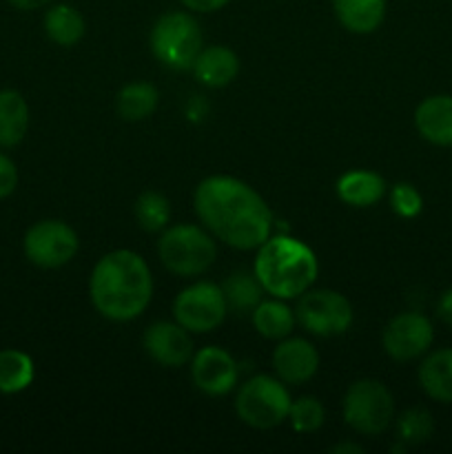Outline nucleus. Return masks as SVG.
I'll return each instance as SVG.
<instances>
[{
  "mask_svg": "<svg viewBox=\"0 0 452 454\" xmlns=\"http://www.w3.org/2000/svg\"><path fill=\"white\" fill-rule=\"evenodd\" d=\"M193 207L204 229L238 251L260 248L270 238L269 204L253 186L230 176H211L195 189Z\"/></svg>",
  "mask_w": 452,
  "mask_h": 454,
  "instance_id": "nucleus-1",
  "label": "nucleus"
},
{
  "mask_svg": "<svg viewBox=\"0 0 452 454\" xmlns=\"http://www.w3.org/2000/svg\"><path fill=\"white\" fill-rule=\"evenodd\" d=\"M89 295L97 313L111 322L140 317L153 297V278L144 257L129 248L106 253L93 266Z\"/></svg>",
  "mask_w": 452,
  "mask_h": 454,
  "instance_id": "nucleus-2",
  "label": "nucleus"
},
{
  "mask_svg": "<svg viewBox=\"0 0 452 454\" xmlns=\"http://www.w3.org/2000/svg\"><path fill=\"white\" fill-rule=\"evenodd\" d=\"M253 273L260 279L264 293L277 300H297L313 288L317 279V255L300 239L277 235L257 248Z\"/></svg>",
  "mask_w": 452,
  "mask_h": 454,
  "instance_id": "nucleus-3",
  "label": "nucleus"
},
{
  "mask_svg": "<svg viewBox=\"0 0 452 454\" xmlns=\"http://www.w3.org/2000/svg\"><path fill=\"white\" fill-rule=\"evenodd\" d=\"M217 255L213 235L195 224L167 226L158 239V257L164 269L180 278H198L213 266Z\"/></svg>",
  "mask_w": 452,
  "mask_h": 454,
  "instance_id": "nucleus-4",
  "label": "nucleus"
},
{
  "mask_svg": "<svg viewBox=\"0 0 452 454\" xmlns=\"http://www.w3.org/2000/svg\"><path fill=\"white\" fill-rule=\"evenodd\" d=\"M151 53L164 67L189 71L202 51L204 38L199 22L189 12H167L155 20L149 35Z\"/></svg>",
  "mask_w": 452,
  "mask_h": 454,
  "instance_id": "nucleus-5",
  "label": "nucleus"
},
{
  "mask_svg": "<svg viewBox=\"0 0 452 454\" xmlns=\"http://www.w3.org/2000/svg\"><path fill=\"white\" fill-rule=\"evenodd\" d=\"M291 403V395L279 377L255 375L238 390L235 412L251 428L270 430L288 421Z\"/></svg>",
  "mask_w": 452,
  "mask_h": 454,
  "instance_id": "nucleus-6",
  "label": "nucleus"
},
{
  "mask_svg": "<svg viewBox=\"0 0 452 454\" xmlns=\"http://www.w3.org/2000/svg\"><path fill=\"white\" fill-rule=\"evenodd\" d=\"M394 417V399L377 380H359L346 390L344 419L355 433L377 437Z\"/></svg>",
  "mask_w": 452,
  "mask_h": 454,
  "instance_id": "nucleus-7",
  "label": "nucleus"
},
{
  "mask_svg": "<svg viewBox=\"0 0 452 454\" xmlns=\"http://www.w3.org/2000/svg\"><path fill=\"white\" fill-rule=\"evenodd\" d=\"M295 319L315 337H339L353 324V306L341 293L328 288H308L300 295Z\"/></svg>",
  "mask_w": 452,
  "mask_h": 454,
  "instance_id": "nucleus-8",
  "label": "nucleus"
},
{
  "mask_svg": "<svg viewBox=\"0 0 452 454\" xmlns=\"http://www.w3.org/2000/svg\"><path fill=\"white\" fill-rule=\"evenodd\" d=\"M229 306L222 286L213 282H195L173 301V317L189 333H211L224 324Z\"/></svg>",
  "mask_w": 452,
  "mask_h": 454,
  "instance_id": "nucleus-9",
  "label": "nucleus"
},
{
  "mask_svg": "<svg viewBox=\"0 0 452 454\" xmlns=\"http://www.w3.org/2000/svg\"><path fill=\"white\" fill-rule=\"evenodd\" d=\"M22 247L31 264L40 269H60L78 253V235L66 222L43 220L27 231Z\"/></svg>",
  "mask_w": 452,
  "mask_h": 454,
  "instance_id": "nucleus-10",
  "label": "nucleus"
},
{
  "mask_svg": "<svg viewBox=\"0 0 452 454\" xmlns=\"http://www.w3.org/2000/svg\"><path fill=\"white\" fill-rule=\"evenodd\" d=\"M434 341V328L421 313H399L388 322L381 335L386 355L394 362H412L430 350Z\"/></svg>",
  "mask_w": 452,
  "mask_h": 454,
  "instance_id": "nucleus-11",
  "label": "nucleus"
},
{
  "mask_svg": "<svg viewBox=\"0 0 452 454\" xmlns=\"http://www.w3.org/2000/svg\"><path fill=\"white\" fill-rule=\"evenodd\" d=\"M191 380L204 395L222 397L238 386V364L220 346H207L191 359Z\"/></svg>",
  "mask_w": 452,
  "mask_h": 454,
  "instance_id": "nucleus-12",
  "label": "nucleus"
},
{
  "mask_svg": "<svg viewBox=\"0 0 452 454\" xmlns=\"http://www.w3.org/2000/svg\"><path fill=\"white\" fill-rule=\"evenodd\" d=\"M146 355L164 368H180L193 359L195 348L191 333L177 322L151 324L142 337Z\"/></svg>",
  "mask_w": 452,
  "mask_h": 454,
  "instance_id": "nucleus-13",
  "label": "nucleus"
},
{
  "mask_svg": "<svg viewBox=\"0 0 452 454\" xmlns=\"http://www.w3.org/2000/svg\"><path fill=\"white\" fill-rule=\"evenodd\" d=\"M319 355L310 341L301 337H286L279 340L273 350V371L284 384H306L317 375Z\"/></svg>",
  "mask_w": 452,
  "mask_h": 454,
  "instance_id": "nucleus-14",
  "label": "nucleus"
},
{
  "mask_svg": "<svg viewBox=\"0 0 452 454\" xmlns=\"http://www.w3.org/2000/svg\"><path fill=\"white\" fill-rule=\"evenodd\" d=\"M417 133L437 146H452V96H430L415 109Z\"/></svg>",
  "mask_w": 452,
  "mask_h": 454,
  "instance_id": "nucleus-15",
  "label": "nucleus"
},
{
  "mask_svg": "<svg viewBox=\"0 0 452 454\" xmlns=\"http://www.w3.org/2000/svg\"><path fill=\"white\" fill-rule=\"evenodd\" d=\"M191 71H193L195 80L204 87L222 89L235 80L239 71V60L233 49L213 44V47H202Z\"/></svg>",
  "mask_w": 452,
  "mask_h": 454,
  "instance_id": "nucleus-16",
  "label": "nucleus"
},
{
  "mask_svg": "<svg viewBox=\"0 0 452 454\" xmlns=\"http://www.w3.org/2000/svg\"><path fill=\"white\" fill-rule=\"evenodd\" d=\"M337 195L344 204L355 208H366L379 202L386 195V180L375 171L355 168L337 180Z\"/></svg>",
  "mask_w": 452,
  "mask_h": 454,
  "instance_id": "nucleus-17",
  "label": "nucleus"
},
{
  "mask_svg": "<svg viewBox=\"0 0 452 454\" xmlns=\"http://www.w3.org/2000/svg\"><path fill=\"white\" fill-rule=\"evenodd\" d=\"M332 12L350 34L366 35L381 27L386 18V0H332Z\"/></svg>",
  "mask_w": 452,
  "mask_h": 454,
  "instance_id": "nucleus-18",
  "label": "nucleus"
},
{
  "mask_svg": "<svg viewBox=\"0 0 452 454\" xmlns=\"http://www.w3.org/2000/svg\"><path fill=\"white\" fill-rule=\"evenodd\" d=\"M419 386L434 402L452 403V348L434 350L421 362Z\"/></svg>",
  "mask_w": 452,
  "mask_h": 454,
  "instance_id": "nucleus-19",
  "label": "nucleus"
},
{
  "mask_svg": "<svg viewBox=\"0 0 452 454\" xmlns=\"http://www.w3.org/2000/svg\"><path fill=\"white\" fill-rule=\"evenodd\" d=\"M29 129V106L18 91H0V146L12 149L22 142Z\"/></svg>",
  "mask_w": 452,
  "mask_h": 454,
  "instance_id": "nucleus-20",
  "label": "nucleus"
},
{
  "mask_svg": "<svg viewBox=\"0 0 452 454\" xmlns=\"http://www.w3.org/2000/svg\"><path fill=\"white\" fill-rule=\"evenodd\" d=\"M253 326L266 340H286L295 328V310L288 309L284 300H261L253 310Z\"/></svg>",
  "mask_w": 452,
  "mask_h": 454,
  "instance_id": "nucleus-21",
  "label": "nucleus"
},
{
  "mask_svg": "<svg viewBox=\"0 0 452 454\" xmlns=\"http://www.w3.org/2000/svg\"><path fill=\"white\" fill-rule=\"evenodd\" d=\"M160 93L151 82H129L124 84L115 98V109H118L120 118L127 122H142V120L151 118L158 109Z\"/></svg>",
  "mask_w": 452,
  "mask_h": 454,
  "instance_id": "nucleus-22",
  "label": "nucleus"
},
{
  "mask_svg": "<svg viewBox=\"0 0 452 454\" xmlns=\"http://www.w3.org/2000/svg\"><path fill=\"white\" fill-rule=\"evenodd\" d=\"M44 31L60 47H74L84 38L87 22H84L82 13L71 4H53L44 13Z\"/></svg>",
  "mask_w": 452,
  "mask_h": 454,
  "instance_id": "nucleus-23",
  "label": "nucleus"
},
{
  "mask_svg": "<svg viewBox=\"0 0 452 454\" xmlns=\"http://www.w3.org/2000/svg\"><path fill=\"white\" fill-rule=\"evenodd\" d=\"M222 293L226 297V306L233 313L244 315V313H253L255 306L261 301V288L260 279L255 278V273L248 275L244 270H235L233 275L226 278V282L222 284Z\"/></svg>",
  "mask_w": 452,
  "mask_h": 454,
  "instance_id": "nucleus-24",
  "label": "nucleus"
},
{
  "mask_svg": "<svg viewBox=\"0 0 452 454\" xmlns=\"http://www.w3.org/2000/svg\"><path fill=\"white\" fill-rule=\"evenodd\" d=\"M34 359L22 350H0V393L16 395L34 381Z\"/></svg>",
  "mask_w": 452,
  "mask_h": 454,
  "instance_id": "nucleus-25",
  "label": "nucleus"
},
{
  "mask_svg": "<svg viewBox=\"0 0 452 454\" xmlns=\"http://www.w3.org/2000/svg\"><path fill=\"white\" fill-rule=\"evenodd\" d=\"M136 220L149 233H162L171 222V204L158 191H144L136 200Z\"/></svg>",
  "mask_w": 452,
  "mask_h": 454,
  "instance_id": "nucleus-26",
  "label": "nucleus"
},
{
  "mask_svg": "<svg viewBox=\"0 0 452 454\" xmlns=\"http://www.w3.org/2000/svg\"><path fill=\"white\" fill-rule=\"evenodd\" d=\"M434 433L433 415L424 408H408L397 419V437L408 446L425 443Z\"/></svg>",
  "mask_w": 452,
  "mask_h": 454,
  "instance_id": "nucleus-27",
  "label": "nucleus"
},
{
  "mask_svg": "<svg viewBox=\"0 0 452 454\" xmlns=\"http://www.w3.org/2000/svg\"><path fill=\"white\" fill-rule=\"evenodd\" d=\"M323 419H326V411H323L322 402L315 397L297 399V402L291 403V411H288L291 428L301 434H310L322 428Z\"/></svg>",
  "mask_w": 452,
  "mask_h": 454,
  "instance_id": "nucleus-28",
  "label": "nucleus"
},
{
  "mask_svg": "<svg viewBox=\"0 0 452 454\" xmlns=\"http://www.w3.org/2000/svg\"><path fill=\"white\" fill-rule=\"evenodd\" d=\"M390 207L399 217H417L424 208V198L417 191V186L399 182L390 189Z\"/></svg>",
  "mask_w": 452,
  "mask_h": 454,
  "instance_id": "nucleus-29",
  "label": "nucleus"
},
{
  "mask_svg": "<svg viewBox=\"0 0 452 454\" xmlns=\"http://www.w3.org/2000/svg\"><path fill=\"white\" fill-rule=\"evenodd\" d=\"M18 186V168L4 153H0V200L9 198Z\"/></svg>",
  "mask_w": 452,
  "mask_h": 454,
  "instance_id": "nucleus-30",
  "label": "nucleus"
},
{
  "mask_svg": "<svg viewBox=\"0 0 452 454\" xmlns=\"http://www.w3.org/2000/svg\"><path fill=\"white\" fill-rule=\"evenodd\" d=\"M189 12L195 13H213V12H220L222 7L230 3V0H180Z\"/></svg>",
  "mask_w": 452,
  "mask_h": 454,
  "instance_id": "nucleus-31",
  "label": "nucleus"
},
{
  "mask_svg": "<svg viewBox=\"0 0 452 454\" xmlns=\"http://www.w3.org/2000/svg\"><path fill=\"white\" fill-rule=\"evenodd\" d=\"M437 317L441 319L446 326L452 328V288H448L437 301Z\"/></svg>",
  "mask_w": 452,
  "mask_h": 454,
  "instance_id": "nucleus-32",
  "label": "nucleus"
},
{
  "mask_svg": "<svg viewBox=\"0 0 452 454\" xmlns=\"http://www.w3.org/2000/svg\"><path fill=\"white\" fill-rule=\"evenodd\" d=\"M9 3L16 9H20V12H31V9L44 7V4H49L51 0H9Z\"/></svg>",
  "mask_w": 452,
  "mask_h": 454,
  "instance_id": "nucleus-33",
  "label": "nucleus"
},
{
  "mask_svg": "<svg viewBox=\"0 0 452 454\" xmlns=\"http://www.w3.org/2000/svg\"><path fill=\"white\" fill-rule=\"evenodd\" d=\"M331 452H335V454H350V452L362 454L363 448L362 446H355V443H339V446L331 448Z\"/></svg>",
  "mask_w": 452,
  "mask_h": 454,
  "instance_id": "nucleus-34",
  "label": "nucleus"
}]
</instances>
